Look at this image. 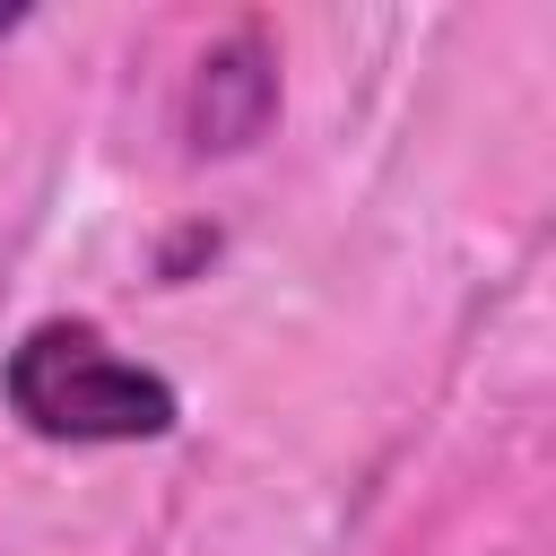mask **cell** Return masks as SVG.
I'll use <instances>...</instances> for the list:
<instances>
[{
	"instance_id": "1",
	"label": "cell",
	"mask_w": 556,
	"mask_h": 556,
	"mask_svg": "<svg viewBox=\"0 0 556 556\" xmlns=\"http://www.w3.org/2000/svg\"><path fill=\"white\" fill-rule=\"evenodd\" d=\"M0 400L26 434L70 443V452H104V443H165L182 426V391L122 356L96 321L52 313L35 330H17V348L0 356Z\"/></svg>"
},
{
	"instance_id": "2",
	"label": "cell",
	"mask_w": 556,
	"mask_h": 556,
	"mask_svg": "<svg viewBox=\"0 0 556 556\" xmlns=\"http://www.w3.org/2000/svg\"><path fill=\"white\" fill-rule=\"evenodd\" d=\"M278 43L261 26H235L217 35L200 61H191V87H182V139L191 156H243L269 139L278 122Z\"/></svg>"
},
{
	"instance_id": "3",
	"label": "cell",
	"mask_w": 556,
	"mask_h": 556,
	"mask_svg": "<svg viewBox=\"0 0 556 556\" xmlns=\"http://www.w3.org/2000/svg\"><path fill=\"white\" fill-rule=\"evenodd\" d=\"M17 26H26V9H0V35H17Z\"/></svg>"
}]
</instances>
